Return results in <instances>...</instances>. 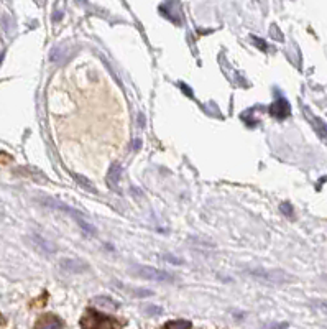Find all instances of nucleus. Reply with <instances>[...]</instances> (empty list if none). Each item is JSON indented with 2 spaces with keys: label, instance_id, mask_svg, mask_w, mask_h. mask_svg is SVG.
Masks as SVG:
<instances>
[{
  "label": "nucleus",
  "instance_id": "nucleus-1",
  "mask_svg": "<svg viewBox=\"0 0 327 329\" xmlns=\"http://www.w3.org/2000/svg\"><path fill=\"white\" fill-rule=\"evenodd\" d=\"M82 329H119V324L112 318L100 314L95 309H87L81 318Z\"/></svg>",
  "mask_w": 327,
  "mask_h": 329
},
{
  "label": "nucleus",
  "instance_id": "nucleus-2",
  "mask_svg": "<svg viewBox=\"0 0 327 329\" xmlns=\"http://www.w3.org/2000/svg\"><path fill=\"white\" fill-rule=\"evenodd\" d=\"M129 272L133 277H140L145 280H153V282H173V275L168 272H163L158 269H153V267H147V265H138V264H132L129 267Z\"/></svg>",
  "mask_w": 327,
  "mask_h": 329
},
{
  "label": "nucleus",
  "instance_id": "nucleus-3",
  "mask_svg": "<svg viewBox=\"0 0 327 329\" xmlns=\"http://www.w3.org/2000/svg\"><path fill=\"white\" fill-rule=\"evenodd\" d=\"M35 329H63V321L54 314H43L35 322Z\"/></svg>",
  "mask_w": 327,
  "mask_h": 329
},
{
  "label": "nucleus",
  "instance_id": "nucleus-4",
  "mask_svg": "<svg viewBox=\"0 0 327 329\" xmlns=\"http://www.w3.org/2000/svg\"><path fill=\"white\" fill-rule=\"evenodd\" d=\"M270 114L273 115V117L276 119H286L288 115H289V104H288V101L286 99H283V97H280L276 102H273L270 107Z\"/></svg>",
  "mask_w": 327,
  "mask_h": 329
},
{
  "label": "nucleus",
  "instance_id": "nucleus-5",
  "mask_svg": "<svg viewBox=\"0 0 327 329\" xmlns=\"http://www.w3.org/2000/svg\"><path fill=\"white\" fill-rule=\"evenodd\" d=\"M61 269H64L69 273H84L86 270H89V267L84 264L82 260H72V259H64L61 260Z\"/></svg>",
  "mask_w": 327,
  "mask_h": 329
},
{
  "label": "nucleus",
  "instance_id": "nucleus-6",
  "mask_svg": "<svg viewBox=\"0 0 327 329\" xmlns=\"http://www.w3.org/2000/svg\"><path fill=\"white\" fill-rule=\"evenodd\" d=\"M120 175H122V167H120L119 163H114L112 168H111V172H108V176H107L108 186H117Z\"/></svg>",
  "mask_w": 327,
  "mask_h": 329
},
{
  "label": "nucleus",
  "instance_id": "nucleus-7",
  "mask_svg": "<svg viewBox=\"0 0 327 329\" xmlns=\"http://www.w3.org/2000/svg\"><path fill=\"white\" fill-rule=\"evenodd\" d=\"M252 273H253V275H255V277L271 280V282H284V280H286V277H275V273H276V272H270V270H262V269H258V270H252Z\"/></svg>",
  "mask_w": 327,
  "mask_h": 329
},
{
  "label": "nucleus",
  "instance_id": "nucleus-8",
  "mask_svg": "<svg viewBox=\"0 0 327 329\" xmlns=\"http://www.w3.org/2000/svg\"><path fill=\"white\" fill-rule=\"evenodd\" d=\"M33 240H35L36 245H38V247L41 249V251L50 252V254L56 252V245H54V243H51V242L45 240L43 237H40V235H33Z\"/></svg>",
  "mask_w": 327,
  "mask_h": 329
},
{
  "label": "nucleus",
  "instance_id": "nucleus-9",
  "mask_svg": "<svg viewBox=\"0 0 327 329\" xmlns=\"http://www.w3.org/2000/svg\"><path fill=\"white\" fill-rule=\"evenodd\" d=\"M192 324L189 321H184V319H176V321H169L166 322L163 329H191Z\"/></svg>",
  "mask_w": 327,
  "mask_h": 329
},
{
  "label": "nucleus",
  "instance_id": "nucleus-10",
  "mask_svg": "<svg viewBox=\"0 0 327 329\" xmlns=\"http://www.w3.org/2000/svg\"><path fill=\"white\" fill-rule=\"evenodd\" d=\"M74 178L79 181V185L82 186V188H86V190H89L90 193H97V190H95V188L90 185V181L89 180H86L84 178V176H81V175H74Z\"/></svg>",
  "mask_w": 327,
  "mask_h": 329
}]
</instances>
